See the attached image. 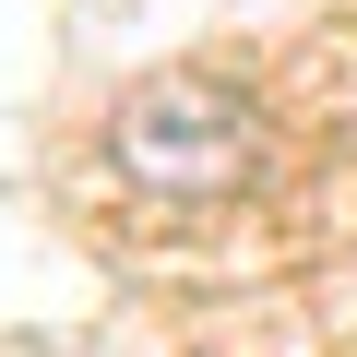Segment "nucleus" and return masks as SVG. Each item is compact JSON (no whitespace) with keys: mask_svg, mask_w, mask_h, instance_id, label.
I'll return each instance as SVG.
<instances>
[{"mask_svg":"<svg viewBox=\"0 0 357 357\" xmlns=\"http://www.w3.org/2000/svg\"><path fill=\"white\" fill-rule=\"evenodd\" d=\"M238 155H250V107L215 84H155L119 107V167L143 191H215V178H238Z\"/></svg>","mask_w":357,"mask_h":357,"instance_id":"obj_1","label":"nucleus"}]
</instances>
